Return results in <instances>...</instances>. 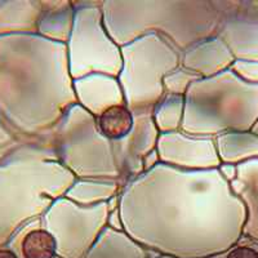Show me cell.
Here are the masks:
<instances>
[{
    "instance_id": "obj_11",
    "label": "cell",
    "mask_w": 258,
    "mask_h": 258,
    "mask_svg": "<svg viewBox=\"0 0 258 258\" xmlns=\"http://www.w3.org/2000/svg\"><path fill=\"white\" fill-rule=\"evenodd\" d=\"M185 114V96L165 93L153 111L154 121L160 133L181 131Z\"/></svg>"
},
{
    "instance_id": "obj_2",
    "label": "cell",
    "mask_w": 258,
    "mask_h": 258,
    "mask_svg": "<svg viewBox=\"0 0 258 258\" xmlns=\"http://www.w3.org/2000/svg\"><path fill=\"white\" fill-rule=\"evenodd\" d=\"M123 69L117 80L133 114L154 111L165 96L163 79L181 66L182 53L158 34H146L123 45Z\"/></svg>"
},
{
    "instance_id": "obj_5",
    "label": "cell",
    "mask_w": 258,
    "mask_h": 258,
    "mask_svg": "<svg viewBox=\"0 0 258 258\" xmlns=\"http://www.w3.org/2000/svg\"><path fill=\"white\" fill-rule=\"evenodd\" d=\"M156 150L160 163L178 169L209 170L221 165L216 141L211 137H194L182 131L160 133Z\"/></svg>"
},
{
    "instance_id": "obj_10",
    "label": "cell",
    "mask_w": 258,
    "mask_h": 258,
    "mask_svg": "<svg viewBox=\"0 0 258 258\" xmlns=\"http://www.w3.org/2000/svg\"><path fill=\"white\" fill-rule=\"evenodd\" d=\"M135 115L126 105L112 106L97 117V126L101 135L110 142L121 141L132 132Z\"/></svg>"
},
{
    "instance_id": "obj_13",
    "label": "cell",
    "mask_w": 258,
    "mask_h": 258,
    "mask_svg": "<svg viewBox=\"0 0 258 258\" xmlns=\"http://www.w3.org/2000/svg\"><path fill=\"white\" fill-rule=\"evenodd\" d=\"M57 253V241L47 230H32L22 240L25 258H53Z\"/></svg>"
},
{
    "instance_id": "obj_16",
    "label": "cell",
    "mask_w": 258,
    "mask_h": 258,
    "mask_svg": "<svg viewBox=\"0 0 258 258\" xmlns=\"http://www.w3.org/2000/svg\"><path fill=\"white\" fill-rule=\"evenodd\" d=\"M159 163H160V158H159L158 150L155 149L144 158V161H142V164H144V172H149V170L154 169Z\"/></svg>"
},
{
    "instance_id": "obj_9",
    "label": "cell",
    "mask_w": 258,
    "mask_h": 258,
    "mask_svg": "<svg viewBox=\"0 0 258 258\" xmlns=\"http://www.w3.org/2000/svg\"><path fill=\"white\" fill-rule=\"evenodd\" d=\"M121 191L120 183L114 179H78L66 191L64 198L80 206L88 207L106 203Z\"/></svg>"
},
{
    "instance_id": "obj_1",
    "label": "cell",
    "mask_w": 258,
    "mask_h": 258,
    "mask_svg": "<svg viewBox=\"0 0 258 258\" xmlns=\"http://www.w3.org/2000/svg\"><path fill=\"white\" fill-rule=\"evenodd\" d=\"M101 9L106 30L119 47L147 32L183 53L220 30L221 15L213 2H102Z\"/></svg>"
},
{
    "instance_id": "obj_15",
    "label": "cell",
    "mask_w": 258,
    "mask_h": 258,
    "mask_svg": "<svg viewBox=\"0 0 258 258\" xmlns=\"http://www.w3.org/2000/svg\"><path fill=\"white\" fill-rule=\"evenodd\" d=\"M226 258H258V253L249 246H236L230 250Z\"/></svg>"
},
{
    "instance_id": "obj_4",
    "label": "cell",
    "mask_w": 258,
    "mask_h": 258,
    "mask_svg": "<svg viewBox=\"0 0 258 258\" xmlns=\"http://www.w3.org/2000/svg\"><path fill=\"white\" fill-rule=\"evenodd\" d=\"M83 2L75 6V17L71 36L68 41L69 71L74 80L92 74H103L117 78L123 69V57L119 45L112 40L103 24L102 2Z\"/></svg>"
},
{
    "instance_id": "obj_19",
    "label": "cell",
    "mask_w": 258,
    "mask_h": 258,
    "mask_svg": "<svg viewBox=\"0 0 258 258\" xmlns=\"http://www.w3.org/2000/svg\"><path fill=\"white\" fill-rule=\"evenodd\" d=\"M0 258H18L16 253L9 249H0Z\"/></svg>"
},
{
    "instance_id": "obj_6",
    "label": "cell",
    "mask_w": 258,
    "mask_h": 258,
    "mask_svg": "<svg viewBox=\"0 0 258 258\" xmlns=\"http://www.w3.org/2000/svg\"><path fill=\"white\" fill-rule=\"evenodd\" d=\"M135 115L132 132L114 144L116 164L120 172V186H124L144 173V158L156 149L160 132L153 117V111Z\"/></svg>"
},
{
    "instance_id": "obj_8",
    "label": "cell",
    "mask_w": 258,
    "mask_h": 258,
    "mask_svg": "<svg viewBox=\"0 0 258 258\" xmlns=\"http://www.w3.org/2000/svg\"><path fill=\"white\" fill-rule=\"evenodd\" d=\"M231 63V53L220 36L203 40L182 53L181 66L200 78L216 77Z\"/></svg>"
},
{
    "instance_id": "obj_14",
    "label": "cell",
    "mask_w": 258,
    "mask_h": 258,
    "mask_svg": "<svg viewBox=\"0 0 258 258\" xmlns=\"http://www.w3.org/2000/svg\"><path fill=\"white\" fill-rule=\"evenodd\" d=\"M199 79H202V78L198 74L187 70L183 66H179L178 69L168 74L167 77L163 79V85H164L165 93L185 96L190 88V85Z\"/></svg>"
},
{
    "instance_id": "obj_7",
    "label": "cell",
    "mask_w": 258,
    "mask_h": 258,
    "mask_svg": "<svg viewBox=\"0 0 258 258\" xmlns=\"http://www.w3.org/2000/svg\"><path fill=\"white\" fill-rule=\"evenodd\" d=\"M73 84L79 105L96 117L112 106L125 105L123 89L117 78L92 74L75 79Z\"/></svg>"
},
{
    "instance_id": "obj_3",
    "label": "cell",
    "mask_w": 258,
    "mask_h": 258,
    "mask_svg": "<svg viewBox=\"0 0 258 258\" xmlns=\"http://www.w3.org/2000/svg\"><path fill=\"white\" fill-rule=\"evenodd\" d=\"M54 140L57 159L73 174L84 179H114L120 183L114 144L101 135L93 115L79 103L59 121Z\"/></svg>"
},
{
    "instance_id": "obj_18",
    "label": "cell",
    "mask_w": 258,
    "mask_h": 258,
    "mask_svg": "<svg viewBox=\"0 0 258 258\" xmlns=\"http://www.w3.org/2000/svg\"><path fill=\"white\" fill-rule=\"evenodd\" d=\"M218 172H220L223 179H226V181H232L235 178V174H236V168L231 163H222L218 167Z\"/></svg>"
},
{
    "instance_id": "obj_17",
    "label": "cell",
    "mask_w": 258,
    "mask_h": 258,
    "mask_svg": "<svg viewBox=\"0 0 258 258\" xmlns=\"http://www.w3.org/2000/svg\"><path fill=\"white\" fill-rule=\"evenodd\" d=\"M107 223L111 226L114 230H117V231H123L124 225L123 221H121V214L120 209H116V211H112L109 213V217H107Z\"/></svg>"
},
{
    "instance_id": "obj_12",
    "label": "cell",
    "mask_w": 258,
    "mask_h": 258,
    "mask_svg": "<svg viewBox=\"0 0 258 258\" xmlns=\"http://www.w3.org/2000/svg\"><path fill=\"white\" fill-rule=\"evenodd\" d=\"M75 17V8L71 2H62L61 6L53 7L45 18V29L50 38L66 44L71 36Z\"/></svg>"
}]
</instances>
